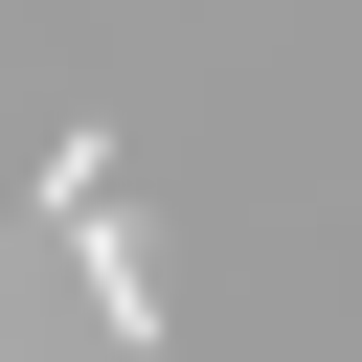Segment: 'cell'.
Returning <instances> with one entry per match:
<instances>
[]
</instances>
